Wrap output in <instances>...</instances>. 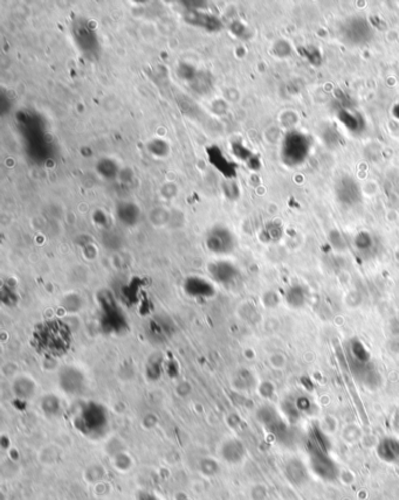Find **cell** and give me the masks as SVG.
Instances as JSON below:
<instances>
[{
    "instance_id": "8fae6325",
    "label": "cell",
    "mask_w": 399,
    "mask_h": 500,
    "mask_svg": "<svg viewBox=\"0 0 399 500\" xmlns=\"http://www.w3.org/2000/svg\"><path fill=\"white\" fill-rule=\"evenodd\" d=\"M377 455L387 464H399V439L386 437L377 446Z\"/></svg>"
},
{
    "instance_id": "d6986e66",
    "label": "cell",
    "mask_w": 399,
    "mask_h": 500,
    "mask_svg": "<svg viewBox=\"0 0 399 500\" xmlns=\"http://www.w3.org/2000/svg\"><path fill=\"white\" fill-rule=\"evenodd\" d=\"M394 115H396V117L399 119V105L397 106L396 109H394Z\"/></svg>"
},
{
    "instance_id": "9a60e30c",
    "label": "cell",
    "mask_w": 399,
    "mask_h": 500,
    "mask_svg": "<svg viewBox=\"0 0 399 500\" xmlns=\"http://www.w3.org/2000/svg\"><path fill=\"white\" fill-rule=\"evenodd\" d=\"M282 409L284 414H286L288 420L290 421H296L300 416V410L297 409L296 405H295V401H284L282 405Z\"/></svg>"
},
{
    "instance_id": "4fadbf2b",
    "label": "cell",
    "mask_w": 399,
    "mask_h": 500,
    "mask_svg": "<svg viewBox=\"0 0 399 500\" xmlns=\"http://www.w3.org/2000/svg\"><path fill=\"white\" fill-rule=\"evenodd\" d=\"M245 457V448L240 442L231 441L224 446V458L231 463H238Z\"/></svg>"
},
{
    "instance_id": "2e32d148",
    "label": "cell",
    "mask_w": 399,
    "mask_h": 500,
    "mask_svg": "<svg viewBox=\"0 0 399 500\" xmlns=\"http://www.w3.org/2000/svg\"><path fill=\"white\" fill-rule=\"evenodd\" d=\"M295 405H296L297 409L300 410V413H307L312 408V402L311 400L306 396H298L296 400H294Z\"/></svg>"
},
{
    "instance_id": "3957f363",
    "label": "cell",
    "mask_w": 399,
    "mask_h": 500,
    "mask_svg": "<svg viewBox=\"0 0 399 500\" xmlns=\"http://www.w3.org/2000/svg\"><path fill=\"white\" fill-rule=\"evenodd\" d=\"M73 35L77 47L83 54L94 56L99 53V44L94 28L87 21L77 20L73 25Z\"/></svg>"
},
{
    "instance_id": "6da1fadb",
    "label": "cell",
    "mask_w": 399,
    "mask_h": 500,
    "mask_svg": "<svg viewBox=\"0 0 399 500\" xmlns=\"http://www.w3.org/2000/svg\"><path fill=\"white\" fill-rule=\"evenodd\" d=\"M33 341L41 354L49 358H61L72 348V330L61 319H49L35 328Z\"/></svg>"
},
{
    "instance_id": "7c38bea8",
    "label": "cell",
    "mask_w": 399,
    "mask_h": 500,
    "mask_svg": "<svg viewBox=\"0 0 399 500\" xmlns=\"http://www.w3.org/2000/svg\"><path fill=\"white\" fill-rule=\"evenodd\" d=\"M284 298H286L287 304L290 308L300 309L307 303V290L304 287H301V285H291V287L287 289L286 294H284Z\"/></svg>"
},
{
    "instance_id": "5b68a950",
    "label": "cell",
    "mask_w": 399,
    "mask_h": 500,
    "mask_svg": "<svg viewBox=\"0 0 399 500\" xmlns=\"http://www.w3.org/2000/svg\"><path fill=\"white\" fill-rule=\"evenodd\" d=\"M206 245L209 250L217 254L230 253L234 247V237L226 228L217 227L210 231L206 238Z\"/></svg>"
},
{
    "instance_id": "277c9868",
    "label": "cell",
    "mask_w": 399,
    "mask_h": 500,
    "mask_svg": "<svg viewBox=\"0 0 399 500\" xmlns=\"http://www.w3.org/2000/svg\"><path fill=\"white\" fill-rule=\"evenodd\" d=\"M309 465H311L312 472L321 480L331 483V481H336L340 477V469H338L336 462L326 453L311 455Z\"/></svg>"
},
{
    "instance_id": "7a4b0ae2",
    "label": "cell",
    "mask_w": 399,
    "mask_h": 500,
    "mask_svg": "<svg viewBox=\"0 0 399 500\" xmlns=\"http://www.w3.org/2000/svg\"><path fill=\"white\" fill-rule=\"evenodd\" d=\"M311 143L307 136L301 132H289L286 136L282 145V158L283 162L289 166H296L305 162L308 156Z\"/></svg>"
},
{
    "instance_id": "ac0fdd59",
    "label": "cell",
    "mask_w": 399,
    "mask_h": 500,
    "mask_svg": "<svg viewBox=\"0 0 399 500\" xmlns=\"http://www.w3.org/2000/svg\"><path fill=\"white\" fill-rule=\"evenodd\" d=\"M273 393H274V387L272 384L265 382V384L261 386V394L265 396V398H270V396L273 395Z\"/></svg>"
},
{
    "instance_id": "5bb4252c",
    "label": "cell",
    "mask_w": 399,
    "mask_h": 500,
    "mask_svg": "<svg viewBox=\"0 0 399 500\" xmlns=\"http://www.w3.org/2000/svg\"><path fill=\"white\" fill-rule=\"evenodd\" d=\"M355 244H356V248H357L359 252H362V253L369 252V250L371 249L372 245H373L371 235H370L369 233H359L355 240Z\"/></svg>"
},
{
    "instance_id": "e0dca14e",
    "label": "cell",
    "mask_w": 399,
    "mask_h": 500,
    "mask_svg": "<svg viewBox=\"0 0 399 500\" xmlns=\"http://www.w3.org/2000/svg\"><path fill=\"white\" fill-rule=\"evenodd\" d=\"M252 495L254 500H265L267 497V490L262 486H256L252 491Z\"/></svg>"
},
{
    "instance_id": "30bf717a",
    "label": "cell",
    "mask_w": 399,
    "mask_h": 500,
    "mask_svg": "<svg viewBox=\"0 0 399 500\" xmlns=\"http://www.w3.org/2000/svg\"><path fill=\"white\" fill-rule=\"evenodd\" d=\"M185 19L193 26H198L208 31H218L220 28V21L213 14L204 13L201 11L192 10L185 14Z\"/></svg>"
},
{
    "instance_id": "52a82bcc",
    "label": "cell",
    "mask_w": 399,
    "mask_h": 500,
    "mask_svg": "<svg viewBox=\"0 0 399 500\" xmlns=\"http://www.w3.org/2000/svg\"><path fill=\"white\" fill-rule=\"evenodd\" d=\"M336 196L343 205L354 206L361 200V191L354 180L344 178L336 185Z\"/></svg>"
},
{
    "instance_id": "9c48e42d",
    "label": "cell",
    "mask_w": 399,
    "mask_h": 500,
    "mask_svg": "<svg viewBox=\"0 0 399 500\" xmlns=\"http://www.w3.org/2000/svg\"><path fill=\"white\" fill-rule=\"evenodd\" d=\"M284 476L290 484L301 486L308 481L309 473L304 462L297 458L290 459L284 466Z\"/></svg>"
},
{
    "instance_id": "8992f818",
    "label": "cell",
    "mask_w": 399,
    "mask_h": 500,
    "mask_svg": "<svg viewBox=\"0 0 399 500\" xmlns=\"http://www.w3.org/2000/svg\"><path fill=\"white\" fill-rule=\"evenodd\" d=\"M344 37L355 45H363L371 38L372 31L363 19H351L344 30Z\"/></svg>"
},
{
    "instance_id": "ba28073f",
    "label": "cell",
    "mask_w": 399,
    "mask_h": 500,
    "mask_svg": "<svg viewBox=\"0 0 399 500\" xmlns=\"http://www.w3.org/2000/svg\"><path fill=\"white\" fill-rule=\"evenodd\" d=\"M307 448L311 455L314 453H326L329 455L331 450V443L329 437L324 433L322 428L319 426H313L308 434Z\"/></svg>"
}]
</instances>
